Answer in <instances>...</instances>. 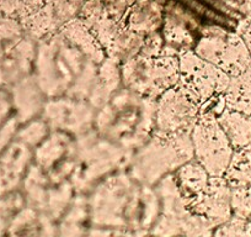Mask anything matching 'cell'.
<instances>
[{
  "instance_id": "2e32d148",
  "label": "cell",
  "mask_w": 251,
  "mask_h": 237,
  "mask_svg": "<svg viewBox=\"0 0 251 237\" xmlns=\"http://www.w3.org/2000/svg\"><path fill=\"white\" fill-rule=\"evenodd\" d=\"M13 111L14 109L10 91L6 90V88L0 87V129L5 126L13 118V116H11Z\"/></svg>"
},
{
  "instance_id": "ba28073f",
  "label": "cell",
  "mask_w": 251,
  "mask_h": 237,
  "mask_svg": "<svg viewBox=\"0 0 251 237\" xmlns=\"http://www.w3.org/2000/svg\"><path fill=\"white\" fill-rule=\"evenodd\" d=\"M27 162V145L20 140H11L0 153V194L18 189Z\"/></svg>"
},
{
  "instance_id": "5bb4252c",
  "label": "cell",
  "mask_w": 251,
  "mask_h": 237,
  "mask_svg": "<svg viewBox=\"0 0 251 237\" xmlns=\"http://www.w3.org/2000/svg\"><path fill=\"white\" fill-rule=\"evenodd\" d=\"M217 236H251V222L245 217L231 216L221 224L214 232Z\"/></svg>"
},
{
  "instance_id": "5b68a950",
  "label": "cell",
  "mask_w": 251,
  "mask_h": 237,
  "mask_svg": "<svg viewBox=\"0 0 251 237\" xmlns=\"http://www.w3.org/2000/svg\"><path fill=\"white\" fill-rule=\"evenodd\" d=\"M195 158L211 177H223L234 153V147L219 125L217 116L201 113L191 131Z\"/></svg>"
},
{
  "instance_id": "277c9868",
  "label": "cell",
  "mask_w": 251,
  "mask_h": 237,
  "mask_svg": "<svg viewBox=\"0 0 251 237\" xmlns=\"http://www.w3.org/2000/svg\"><path fill=\"white\" fill-rule=\"evenodd\" d=\"M192 51L230 77L240 74L251 62V53L241 36L217 28L206 29Z\"/></svg>"
},
{
  "instance_id": "8fae6325",
  "label": "cell",
  "mask_w": 251,
  "mask_h": 237,
  "mask_svg": "<svg viewBox=\"0 0 251 237\" xmlns=\"http://www.w3.org/2000/svg\"><path fill=\"white\" fill-rule=\"evenodd\" d=\"M224 98L226 108L251 115V62L240 74L230 77Z\"/></svg>"
},
{
  "instance_id": "3957f363",
  "label": "cell",
  "mask_w": 251,
  "mask_h": 237,
  "mask_svg": "<svg viewBox=\"0 0 251 237\" xmlns=\"http://www.w3.org/2000/svg\"><path fill=\"white\" fill-rule=\"evenodd\" d=\"M201 115V101L180 81L155 100L158 134H191Z\"/></svg>"
},
{
  "instance_id": "30bf717a",
  "label": "cell",
  "mask_w": 251,
  "mask_h": 237,
  "mask_svg": "<svg viewBox=\"0 0 251 237\" xmlns=\"http://www.w3.org/2000/svg\"><path fill=\"white\" fill-rule=\"evenodd\" d=\"M209 173L196 158L178 167L174 173V178L180 189L181 194L185 197L186 202L196 194L201 193L207 187L209 180Z\"/></svg>"
},
{
  "instance_id": "8992f818",
  "label": "cell",
  "mask_w": 251,
  "mask_h": 237,
  "mask_svg": "<svg viewBox=\"0 0 251 237\" xmlns=\"http://www.w3.org/2000/svg\"><path fill=\"white\" fill-rule=\"evenodd\" d=\"M180 82L196 94L201 105L226 94L230 76L200 57L192 50L178 53Z\"/></svg>"
},
{
  "instance_id": "52a82bcc",
  "label": "cell",
  "mask_w": 251,
  "mask_h": 237,
  "mask_svg": "<svg viewBox=\"0 0 251 237\" xmlns=\"http://www.w3.org/2000/svg\"><path fill=\"white\" fill-rule=\"evenodd\" d=\"M192 214L207 220L213 227L233 216L231 188L224 177H209L208 184L201 193L186 202Z\"/></svg>"
},
{
  "instance_id": "e0dca14e",
  "label": "cell",
  "mask_w": 251,
  "mask_h": 237,
  "mask_svg": "<svg viewBox=\"0 0 251 237\" xmlns=\"http://www.w3.org/2000/svg\"><path fill=\"white\" fill-rule=\"evenodd\" d=\"M16 124H18L16 118H13L5 126L0 129V153L8 146L9 142L13 140L14 135L16 132Z\"/></svg>"
},
{
  "instance_id": "6da1fadb",
  "label": "cell",
  "mask_w": 251,
  "mask_h": 237,
  "mask_svg": "<svg viewBox=\"0 0 251 237\" xmlns=\"http://www.w3.org/2000/svg\"><path fill=\"white\" fill-rule=\"evenodd\" d=\"M122 79L128 90L143 98L156 100L180 81L178 55H136L123 62Z\"/></svg>"
},
{
  "instance_id": "7c38bea8",
  "label": "cell",
  "mask_w": 251,
  "mask_h": 237,
  "mask_svg": "<svg viewBox=\"0 0 251 237\" xmlns=\"http://www.w3.org/2000/svg\"><path fill=\"white\" fill-rule=\"evenodd\" d=\"M224 178L231 189L251 185V142L241 148L235 149L224 173Z\"/></svg>"
},
{
  "instance_id": "9c48e42d",
  "label": "cell",
  "mask_w": 251,
  "mask_h": 237,
  "mask_svg": "<svg viewBox=\"0 0 251 237\" xmlns=\"http://www.w3.org/2000/svg\"><path fill=\"white\" fill-rule=\"evenodd\" d=\"M219 125L226 132L231 146L235 149L241 148L251 142V115L233 109L224 108L217 116Z\"/></svg>"
},
{
  "instance_id": "9a60e30c",
  "label": "cell",
  "mask_w": 251,
  "mask_h": 237,
  "mask_svg": "<svg viewBox=\"0 0 251 237\" xmlns=\"http://www.w3.org/2000/svg\"><path fill=\"white\" fill-rule=\"evenodd\" d=\"M231 209L235 216L248 219L251 215V185L231 189Z\"/></svg>"
},
{
  "instance_id": "ac0fdd59",
  "label": "cell",
  "mask_w": 251,
  "mask_h": 237,
  "mask_svg": "<svg viewBox=\"0 0 251 237\" xmlns=\"http://www.w3.org/2000/svg\"><path fill=\"white\" fill-rule=\"evenodd\" d=\"M238 33L241 36V38H243L244 42L248 46L249 51H250L251 53V16L245 21V24L239 29Z\"/></svg>"
},
{
  "instance_id": "4fadbf2b",
  "label": "cell",
  "mask_w": 251,
  "mask_h": 237,
  "mask_svg": "<svg viewBox=\"0 0 251 237\" xmlns=\"http://www.w3.org/2000/svg\"><path fill=\"white\" fill-rule=\"evenodd\" d=\"M24 207V199L18 192L0 194V235L8 234L16 215Z\"/></svg>"
},
{
  "instance_id": "7a4b0ae2",
  "label": "cell",
  "mask_w": 251,
  "mask_h": 237,
  "mask_svg": "<svg viewBox=\"0 0 251 237\" xmlns=\"http://www.w3.org/2000/svg\"><path fill=\"white\" fill-rule=\"evenodd\" d=\"M195 158L191 134L154 132L151 141L139 152L133 171L142 182L151 183Z\"/></svg>"
}]
</instances>
